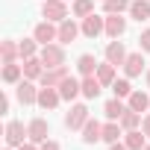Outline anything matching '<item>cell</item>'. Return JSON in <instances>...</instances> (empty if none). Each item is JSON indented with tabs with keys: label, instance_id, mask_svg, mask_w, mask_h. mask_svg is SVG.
I'll list each match as a JSON object with an SVG mask.
<instances>
[{
	"label": "cell",
	"instance_id": "1",
	"mask_svg": "<svg viewBox=\"0 0 150 150\" xmlns=\"http://www.w3.org/2000/svg\"><path fill=\"white\" fill-rule=\"evenodd\" d=\"M38 56H41L44 68H59V65H65V44H59V41H53V44H44Z\"/></svg>",
	"mask_w": 150,
	"mask_h": 150
},
{
	"label": "cell",
	"instance_id": "2",
	"mask_svg": "<svg viewBox=\"0 0 150 150\" xmlns=\"http://www.w3.org/2000/svg\"><path fill=\"white\" fill-rule=\"evenodd\" d=\"M3 138H6V147H21L24 141H30V132L21 121H9L3 129Z\"/></svg>",
	"mask_w": 150,
	"mask_h": 150
},
{
	"label": "cell",
	"instance_id": "3",
	"mask_svg": "<svg viewBox=\"0 0 150 150\" xmlns=\"http://www.w3.org/2000/svg\"><path fill=\"white\" fill-rule=\"evenodd\" d=\"M41 15H44V21L62 24L68 18V3H65V0H44V3H41Z\"/></svg>",
	"mask_w": 150,
	"mask_h": 150
},
{
	"label": "cell",
	"instance_id": "4",
	"mask_svg": "<svg viewBox=\"0 0 150 150\" xmlns=\"http://www.w3.org/2000/svg\"><path fill=\"white\" fill-rule=\"evenodd\" d=\"M38 91H41V88H35V83L27 80V77L15 86V97H18L21 106H33V103H38Z\"/></svg>",
	"mask_w": 150,
	"mask_h": 150
},
{
	"label": "cell",
	"instance_id": "5",
	"mask_svg": "<svg viewBox=\"0 0 150 150\" xmlns=\"http://www.w3.org/2000/svg\"><path fill=\"white\" fill-rule=\"evenodd\" d=\"M88 118H91V115H88V106H86V103H74V106L68 109V115H65V127H68V129H83Z\"/></svg>",
	"mask_w": 150,
	"mask_h": 150
},
{
	"label": "cell",
	"instance_id": "6",
	"mask_svg": "<svg viewBox=\"0 0 150 150\" xmlns=\"http://www.w3.org/2000/svg\"><path fill=\"white\" fill-rule=\"evenodd\" d=\"M83 35L86 38H97V35H103L106 33V15H97V12H91L88 18H83Z\"/></svg>",
	"mask_w": 150,
	"mask_h": 150
},
{
	"label": "cell",
	"instance_id": "7",
	"mask_svg": "<svg viewBox=\"0 0 150 150\" xmlns=\"http://www.w3.org/2000/svg\"><path fill=\"white\" fill-rule=\"evenodd\" d=\"M33 38H35L41 47H44V44H53V41H59V27H56L53 21H41V24H35Z\"/></svg>",
	"mask_w": 150,
	"mask_h": 150
},
{
	"label": "cell",
	"instance_id": "8",
	"mask_svg": "<svg viewBox=\"0 0 150 150\" xmlns=\"http://www.w3.org/2000/svg\"><path fill=\"white\" fill-rule=\"evenodd\" d=\"M65 77H71L68 65H59V68H44V74H41V80H38V83H41V86H50V88H59Z\"/></svg>",
	"mask_w": 150,
	"mask_h": 150
},
{
	"label": "cell",
	"instance_id": "9",
	"mask_svg": "<svg viewBox=\"0 0 150 150\" xmlns=\"http://www.w3.org/2000/svg\"><path fill=\"white\" fill-rule=\"evenodd\" d=\"M80 33H83V27L74 21V18H65L62 24H59V44H74L80 38Z\"/></svg>",
	"mask_w": 150,
	"mask_h": 150
},
{
	"label": "cell",
	"instance_id": "10",
	"mask_svg": "<svg viewBox=\"0 0 150 150\" xmlns=\"http://www.w3.org/2000/svg\"><path fill=\"white\" fill-rule=\"evenodd\" d=\"M27 132H30V141L44 144V141H47V135H50V124H47L44 118H33V121L27 124Z\"/></svg>",
	"mask_w": 150,
	"mask_h": 150
},
{
	"label": "cell",
	"instance_id": "11",
	"mask_svg": "<svg viewBox=\"0 0 150 150\" xmlns=\"http://www.w3.org/2000/svg\"><path fill=\"white\" fill-rule=\"evenodd\" d=\"M59 94H62V100H77L80 94H83V80H77V77H65L62 80V86H59Z\"/></svg>",
	"mask_w": 150,
	"mask_h": 150
},
{
	"label": "cell",
	"instance_id": "12",
	"mask_svg": "<svg viewBox=\"0 0 150 150\" xmlns=\"http://www.w3.org/2000/svg\"><path fill=\"white\" fill-rule=\"evenodd\" d=\"M80 132H83V144H97V141H103V124L94 121V118H88Z\"/></svg>",
	"mask_w": 150,
	"mask_h": 150
},
{
	"label": "cell",
	"instance_id": "13",
	"mask_svg": "<svg viewBox=\"0 0 150 150\" xmlns=\"http://www.w3.org/2000/svg\"><path fill=\"white\" fill-rule=\"evenodd\" d=\"M127 47H124V41H118V38H112L109 44H106V62H112V65H124L127 62Z\"/></svg>",
	"mask_w": 150,
	"mask_h": 150
},
{
	"label": "cell",
	"instance_id": "14",
	"mask_svg": "<svg viewBox=\"0 0 150 150\" xmlns=\"http://www.w3.org/2000/svg\"><path fill=\"white\" fill-rule=\"evenodd\" d=\"M62 103V94H59V88H50V86H41V91H38V106L41 109H56Z\"/></svg>",
	"mask_w": 150,
	"mask_h": 150
},
{
	"label": "cell",
	"instance_id": "15",
	"mask_svg": "<svg viewBox=\"0 0 150 150\" xmlns=\"http://www.w3.org/2000/svg\"><path fill=\"white\" fill-rule=\"evenodd\" d=\"M144 65H147V62H144L141 50H138V53H129V56H127V62H124V74L132 80V77H138V74L144 71Z\"/></svg>",
	"mask_w": 150,
	"mask_h": 150
},
{
	"label": "cell",
	"instance_id": "16",
	"mask_svg": "<svg viewBox=\"0 0 150 150\" xmlns=\"http://www.w3.org/2000/svg\"><path fill=\"white\" fill-rule=\"evenodd\" d=\"M127 33V18L121 15H106V35L109 38H121Z\"/></svg>",
	"mask_w": 150,
	"mask_h": 150
},
{
	"label": "cell",
	"instance_id": "17",
	"mask_svg": "<svg viewBox=\"0 0 150 150\" xmlns=\"http://www.w3.org/2000/svg\"><path fill=\"white\" fill-rule=\"evenodd\" d=\"M127 109H129V106H127L121 97H112V100H106V103H103V115H106L109 121H121V115H124Z\"/></svg>",
	"mask_w": 150,
	"mask_h": 150
},
{
	"label": "cell",
	"instance_id": "18",
	"mask_svg": "<svg viewBox=\"0 0 150 150\" xmlns=\"http://www.w3.org/2000/svg\"><path fill=\"white\" fill-rule=\"evenodd\" d=\"M41 74H44V62H41V56H30V59H24V77H27V80H41Z\"/></svg>",
	"mask_w": 150,
	"mask_h": 150
},
{
	"label": "cell",
	"instance_id": "19",
	"mask_svg": "<svg viewBox=\"0 0 150 150\" xmlns=\"http://www.w3.org/2000/svg\"><path fill=\"white\" fill-rule=\"evenodd\" d=\"M129 18L138 21V24H144L150 18V0H132V3H129Z\"/></svg>",
	"mask_w": 150,
	"mask_h": 150
},
{
	"label": "cell",
	"instance_id": "20",
	"mask_svg": "<svg viewBox=\"0 0 150 150\" xmlns=\"http://www.w3.org/2000/svg\"><path fill=\"white\" fill-rule=\"evenodd\" d=\"M80 80H83V97L94 100V97L103 91V83L97 80V74H91V77H80Z\"/></svg>",
	"mask_w": 150,
	"mask_h": 150
},
{
	"label": "cell",
	"instance_id": "21",
	"mask_svg": "<svg viewBox=\"0 0 150 150\" xmlns=\"http://www.w3.org/2000/svg\"><path fill=\"white\" fill-rule=\"evenodd\" d=\"M24 80V65H18V62H9V65H3V83H9V86H18Z\"/></svg>",
	"mask_w": 150,
	"mask_h": 150
},
{
	"label": "cell",
	"instance_id": "22",
	"mask_svg": "<svg viewBox=\"0 0 150 150\" xmlns=\"http://www.w3.org/2000/svg\"><path fill=\"white\" fill-rule=\"evenodd\" d=\"M127 106L135 109V112H147V109H150V94H147V91H132V94L127 97Z\"/></svg>",
	"mask_w": 150,
	"mask_h": 150
},
{
	"label": "cell",
	"instance_id": "23",
	"mask_svg": "<svg viewBox=\"0 0 150 150\" xmlns=\"http://www.w3.org/2000/svg\"><path fill=\"white\" fill-rule=\"evenodd\" d=\"M77 71H80V77H91V74H97V59L91 53H83L77 59Z\"/></svg>",
	"mask_w": 150,
	"mask_h": 150
},
{
	"label": "cell",
	"instance_id": "24",
	"mask_svg": "<svg viewBox=\"0 0 150 150\" xmlns=\"http://www.w3.org/2000/svg\"><path fill=\"white\" fill-rule=\"evenodd\" d=\"M121 135H124V127H121V121H109V124H103V141H106V144H115V141H121Z\"/></svg>",
	"mask_w": 150,
	"mask_h": 150
},
{
	"label": "cell",
	"instance_id": "25",
	"mask_svg": "<svg viewBox=\"0 0 150 150\" xmlns=\"http://www.w3.org/2000/svg\"><path fill=\"white\" fill-rule=\"evenodd\" d=\"M124 144H127L129 150H141V147L147 144V135H144L141 129H127V132H124Z\"/></svg>",
	"mask_w": 150,
	"mask_h": 150
},
{
	"label": "cell",
	"instance_id": "26",
	"mask_svg": "<svg viewBox=\"0 0 150 150\" xmlns=\"http://www.w3.org/2000/svg\"><path fill=\"white\" fill-rule=\"evenodd\" d=\"M0 56H3V65L15 62V59L21 56V50H18V41H12V38H6V41H0Z\"/></svg>",
	"mask_w": 150,
	"mask_h": 150
},
{
	"label": "cell",
	"instance_id": "27",
	"mask_svg": "<svg viewBox=\"0 0 150 150\" xmlns=\"http://www.w3.org/2000/svg\"><path fill=\"white\" fill-rule=\"evenodd\" d=\"M115 68H118V65H112V62H103V65H97V80H100L103 86H109V88H112V83L118 80V77H115Z\"/></svg>",
	"mask_w": 150,
	"mask_h": 150
},
{
	"label": "cell",
	"instance_id": "28",
	"mask_svg": "<svg viewBox=\"0 0 150 150\" xmlns=\"http://www.w3.org/2000/svg\"><path fill=\"white\" fill-rule=\"evenodd\" d=\"M129 3H132V0H103V15H121V12H129Z\"/></svg>",
	"mask_w": 150,
	"mask_h": 150
},
{
	"label": "cell",
	"instance_id": "29",
	"mask_svg": "<svg viewBox=\"0 0 150 150\" xmlns=\"http://www.w3.org/2000/svg\"><path fill=\"white\" fill-rule=\"evenodd\" d=\"M121 127H124V132H127V129H138V127H141V112L127 109V112L121 115Z\"/></svg>",
	"mask_w": 150,
	"mask_h": 150
},
{
	"label": "cell",
	"instance_id": "30",
	"mask_svg": "<svg viewBox=\"0 0 150 150\" xmlns=\"http://www.w3.org/2000/svg\"><path fill=\"white\" fill-rule=\"evenodd\" d=\"M74 18H88L94 12V0H74Z\"/></svg>",
	"mask_w": 150,
	"mask_h": 150
},
{
	"label": "cell",
	"instance_id": "31",
	"mask_svg": "<svg viewBox=\"0 0 150 150\" xmlns=\"http://www.w3.org/2000/svg\"><path fill=\"white\" fill-rule=\"evenodd\" d=\"M18 50H21V59H30V56H38V53H41L35 38H24V41H18Z\"/></svg>",
	"mask_w": 150,
	"mask_h": 150
},
{
	"label": "cell",
	"instance_id": "32",
	"mask_svg": "<svg viewBox=\"0 0 150 150\" xmlns=\"http://www.w3.org/2000/svg\"><path fill=\"white\" fill-rule=\"evenodd\" d=\"M112 91H115V97L127 100V97L132 94V86H129V77H127V80H115V83H112Z\"/></svg>",
	"mask_w": 150,
	"mask_h": 150
},
{
	"label": "cell",
	"instance_id": "33",
	"mask_svg": "<svg viewBox=\"0 0 150 150\" xmlns=\"http://www.w3.org/2000/svg\"><path fill=\"white\" fill-rule=\"evenodd\" d=\"M138 47H141V53H150V30H144L138 35Z\"/></svg>",
	"mask_w": 150,
	"mask_h": 150
},
{
	"label": "cell",
	"instance_id": "34",
	"mask_svg": "<svg viewBox=\"0 0 150 150\" xmlns=\"http://www.w3.org/2000/svg\"><path fill=\"white\" fill-rule=\"evenodd\" d=\"M41 150H62V147H59V141H53V138H47V141L41 144Z\"/></svg>",
	"mask_w": 150,
	"mask_h": 150
},
{
	"label": "cell",
	"instance_id": "35",
	"mask_svg": "<svg viewBox=\"0 0 150 150\" xmlns=\"http://www.w3.org/2000/svg\"><path fill=\"white\" fill-rule=\"evenodd\" d=\"M15 150H41V144H35V141H24V144L15 147Z\"/></svg>",
	"mask_w": 150,
	"mask_h": 150
},
{
	"label": "cell",
	"instance_id": "36",
	"mask_svg": "<svg viewBox=\"0 0 150 150\" xmlns=\"http://www.w3.org/2000/svg\"><path fill=\"white\" fill-rule=\"evenodd\" d=\"M141 132L150 138V115H144V118H141Z\"/></svg>",
	"mask_w": 150,
	"mask_h": 150
},
{
	"label": "cell",
	"instance_id": "37",
	"mask_svg": "<svg viewBox=\"0 0 150 150\" xmlns=\"http://www.w3.org/2000/svg\"><path fill=\"white\" fill-rule=\"evenodd\" d=\"M109 150H129L124 141H115V144H109Z\"/></svg>",
	"mask_w": 150,
	"mask_h": 150
},
{
	"label": "cell",
	"instance_id": "38",
	"mask_svg": "<svg viewBox=\"0 0 150 150\" xmlns=\"http://www.w3.org/2000/svg\"><path fill=\"white\" fill-rule=\"evenodd\" d=\"M144 80H147V88H150V68L144 71Z\"/></svg>",
	"mask_w": 150,
	"mask_h": 150
},
{
	"label": "cell",
	"instance_id": "39",
	"mask_svg": "<svg viewBox=\"0 0 150 150\" xmlns=\"http://www.w3.org/2000/svg\"><path fill=\"white\" fill-rule=\"evenodd\" d=\"M141 150H150V144H144V147H141Z\"/></svg>",
	"mask_w": 150,
	"mask_h": 150
},
{
	"label": "cell",
	"instance_id": "40",
	"mask_svg": "<svg viewBox=\"0 0 150 150\" xmlns=\"http://www.w3.org/2000/svg\"><path fill=\"white\" fill-rule=\"evenodd\" d=\"M6 150H12V147H6Z\"/></svg>",
	"mask_w": 150,
	"mask_h": 150
},
{
	"label": "cell",
	"instance_id": "41",
	"mask_svg": "<svg viewBox=\"0 0 150 150\" xmlns=\"http://www.w3.org/2000/svg\"><path fill=\"white\" fill-rule=\"evenodd\" d=\"M65 3H68V0H65Z\"/></svg>",
	"mask_w": 150,
	"mask_h": 150
}]
</instances>
